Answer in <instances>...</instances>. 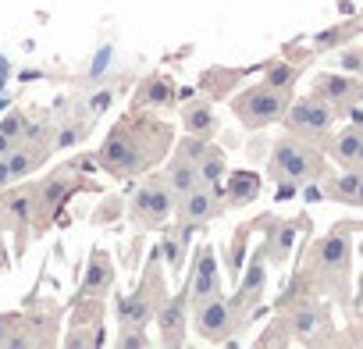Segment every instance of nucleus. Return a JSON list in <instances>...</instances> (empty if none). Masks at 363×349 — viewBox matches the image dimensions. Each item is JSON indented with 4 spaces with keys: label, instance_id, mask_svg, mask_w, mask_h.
Masks as SVG:
<instances>
[{
    "label": "nucleus",
    "instance_id": "9b49d317",
    "mask_svg": "<svg viewBox=\"0 0 363 349\" xmlns=\"http://www.w3.org/2000/svg\"><path fill=\"white\" fill-rule=\"evenodd\" d=\"M164 236H160V246H157V260H164V267H167V275H178L182 271V264H186V253H189V243H193V232H196V225H189V221H171V225H164L160 228Z\"/></svg>",
    "mask_w": 363,
    "mask_h": 349
},
{
    "label": "nucleus",
    "instance_id": "2f4dec72",
    "mask_svg": "<svg viewBox=\"0 0 363 349\" xmlns=\"http://www.w3.org/2000/svg\"><path fill=\"white\" fill-rule=\"evenodd\" d=\"M338 68L349 75H363V50H342L338 54Z\"/></svg>",
    "mask_w": 363,
    "mask_h": 349
},
{
    "label": "nucleus",
    "instance_id": "a878e982",
    "mask_svg": "<svg viewBox=\"0 0 363 349\" xmlns=\"http://www.w3.org/2000/svg\"><path fill=\"white\" fill-rule=\"evenodd\" d=\"M296 79H299L296 65H289V61H274V65L267 68V75H264V86H271V89H281V93H292Z\"/></svg>",
    "mask_w": 363,
    "mask_h": 349
},
{
    "label": "nucleus",
    "instance_id": "72a5a7b5",
    "mask_svg": "<svg viewBox=\"0 0 363 349\" xmlns=\"http://www.w3.org/2000/svg\"><path fill=\"white\" fill-rule=\"evenodd\" d=\"M15 179H11V167H8V157H0V193H4L8 186H11Z\"/></svg>",
    "mask_w": 363,
    "mask_h": 349
},
{
    "label": "nucleus",
    "instance_id": "bb28decb",
    "mask_svg": "<svg viewBox=\"0 0 363 349\" xmlns=\"http://www.w3.org/2000/svg\"><path fill=\"white\" fill-rule=\"evenodd\" d=\"M292 243H296V228H292V225H278V228L271 232V239H267V250H264V253H267L274 264H281V260L289 257Z\"/></svg>",
    "mask_w": 363,
    "mask_h": 349
},
{
    "label": "nucleus",
    "instance_id": "4be33fe9",
    "mask_svg": "<svg viewBox=\"0 0 363 349\" xmlns=\"http://www.w3.org/2000/svg\"><path fill=\"white\" fill-rule=\"evenodd\" d=\"M196 171H200V182H203V186H221V182H225V174H228V157L214 146V139L200 150Z\"/></svg>",
    "mask_w": 363,
    "mask_h": 349
},
{
    "label": "nucleus",
    "instance_id": "aec40b11",
    "mask_svg": "<svg viewBox=\"0 0 363 349\" xmlns=\"http://www.w3.org/2000/svg\"><path fill=\"white\" fill-rule=\"evenodd\" d=\"M68 193H72V189H68V179H65V174H50L43 186H36V218H43V221L36 225L40 232L50 225V218L57 214V207L65 204Z\"/></svg>",
    "mask_w": 363,
    "mask_h": 349
},
{
    "label": "nucleus",
    "instance_id": "e433bc0d",
    "mask_svg": "<svg viewBox=\"0 0 363 349\" xmlns=\"http://www.w3.org/2000/svg\"><path fill=\"white\" fill-rule=\"evenodd\" d=\"M352 167H363V143H359V153H356V164Z\"/></svg>",
    "mask_w": 363,
    "mask_h": 349
},
{
    "label": "nucleus",
    "instance_id": "20e7f679",
    "mask_svg": "<svg viewBox=\"0 0 363 349\" xmlns=\"http://www.w3.org/2000/svg\"><path fill=\"white\" fill-rule=\"evenodd\" d=\"M164 296H167L164 275H160L157 257H153V264L146 267V275L139 278V285H135L128 296H121V299L114 303L118 328H146V324L153 321V314H157V306H160Z\"/></svg>",
    "mask_w": 363,
    "mask_h": 349
},
{
    "label": "nucleus",
    "instance_id": "c756f323",
    "mask_svg": "<svg viewBox=\"0 0 363 349\" xmlns=\"http://www.w3.org/2000/svg\"><path fill=\"white\" fill-rule=\"evenodd\" d=\"M26 118H29V114H26L22 107H11L4 118H0V132L11 135V139L18 143V139H22V132H26Z\"/></svg>",
    "mask_w": 363,
    "mask_h": 349
},
{
    "label": "nucleus",
    "instance_id": "5701e85b",
    "mask_svg": "<svg viewBox=\"0 0 363 349\" xmlns=\"http://www.w3.org/2000/svg\"><path fill=\"white\" fill-rule=\"evenodd\" d=\"M313 260H317V267H324V271H345V264H349V243H345V236H328V239H320L317 250H313Z\"/></svg>",
    "mask_w": 363,
    "mask_h": 349
},
{
    "label": "nucleus",
    "instance_id": "c85d7f7f",
    "mask_svg": "<svg viewBox=\"0 0 363 349\" xmlns=\"http://www.w3.org/2000/svg\"><path fill=\"white\" fill-rule=\"evenodd\" d=\"M114 345H118V349H150L153 342H150L146 328H121L118 338H114Z\"/></svg>",
    "mask_w": 363,
    "mask_h": 349
},
{
    "label": "nucleus",
    "instance_id": "f257e3e1",
    "mask_svg": "<svg viewBox=\"0 0 363 349\" xmlns=\"http://www.w3.org/2000/svg\"><path fill=\"white\" fill-rule=\"evenodd\" d=\"M171 146H174L171 125H164L150 111L132 107L104 135V143L96 150V164L111 179H135V174H146L157 160H164Z\"/></svg>",
    "mask_w": 363,
    "mask_h": 349
},
{
    "label": "nucleus",
    "instance_id": "0eeeda50",
    "mask_svg": "<svg viewBox=\"0 0 363 349\" xmlns=\"http://www.w3.org/2000/svg\"><path fill=\"white\" fill-rule=\"evenodd\" d=\"M285 125L292 135L306 139V143H320L331 125H335V107L317 100V96H303V100H289L285 107Z\"/></svg>",
    "mask_w": 363,
    "mask_h": 349
},
{
    "label": "nucleus",
    "instance_id": "423d86ee",
    "mask_svg": "<svg viewBox=\"0 0 363 349\" xmlns=\"http://www.w3.org/2000/svg\"><path fill=\"white\" fill-rule=\"evenodd\" d=\"M289 93L281 89H271V86H250L242 89L239 96H232V114L246 125V128H267L274 121L285 118V107H289Z\"/></svg>",
    "mask_w": 363,
    "mask_h": 349
},
{
    "label": "nucleus",
    "instance_id": "2eb2a0df",
    "mask_svg": "<svg viewBox=\"0 0 363 349\" xmlns=\"http://www.w3.org/2000/svg\"><path fill=\"white\" fill-rule=\"evenodd\" d=\"M289 331L299 338V342H320L328 331H331V324H328V310L324 306H317V303H299L296 310H292V317H289Z\"/></svg>",
    "mask_w": 363,
    "mask_h": 349
},
{
    "label": "nucleus",
    "instance_id": "1a4fd4ad",
    "mask_svg": "<svg viewBox=\"0 0 363 349\" xmlns=\"http://www.w3.org/2000/svg\"><path fill=\"white\" fill-rule=\"evenodd\" d=\"M225 211V200H221V186H196L189 193H182L174 200V218L178 221H189V225H207L214 221L218 214Z\"/></svg>",
    "mask_w": 363,
    "mask_h": 349
},
{
    "label": "nucleus",
    "instance_id": "393cba45",
    "mask_svg": "<svg viewBox=\"0 0 363 349\" xmlns=\"http://www.w3.org/2000/svg\"><path fill=\"white\" fill-rule=\"evenodd\" d=\"M359 167H345V174H338V179L328 186V196L331 200H342V204H352L356 200V186H359Z\"/></svg>",
    "mask_w": 363,
    "mask_h": 349
},
{
    "label": "nucleus",
    "instance_id": "f3484780",
    "mask_svg": "<svg viewBox=\"0 0 363 349\" xmlns=\"http://www.w3.org/2000/svg\"><path fill=\"white\" fill-rule=\"evenodd\" d=\"M174 104V79L157 72V75H146L132 96V107L139 111H157V107H171Z\"/></svg>",
    "mask_w": 363,
    "mask_h": 349
},
{
    "label": "nucleus",
    "instance_id": "4468645a",
    "mask_svg": "<svg viewBox=\"0 0 363 349\" xmlns=\"http://www.w3.org/2000/svg\"><path fill=\"white\" fill-rule=\"evenodd\" d=\"M264 285H267V253L260 250V253H253V260L246 264V271H242V282H239V289H235V303L246 310V314H253L257 310V303L264 299Z\"/></svg>",
    "mask_w": 363,
    "mask_h": 349
},
{
    "label": "nucleus",
    "instance_id": "f704fd0d",
    "mask_svg": "<svg viewBox=\"0 0 363 349\" xmlns=\"http://www.w3.org/2000/svg\"><path fill=\"white\" fill-rule=\"evenodd\" d=\"M11 146H15V139L0 132V157H8V150H11Z\"/></svg>",
    "mask_w": 363,
    "mask_h": 349
},
{
    "label": "nucleus",
    "instance_id": "c9c22d12",
    "mask_svg": "<svg viewBox=\"0 0 363 349\" xmlns=\"http://www.w3.org/2000/svg\"><path fill=\"white\" fill-rule=\"evenodd\" d=\"M359 171H363V167H359ZM352 204L363 207V174H359V186H356V200H352Z\"/></svg>",
    "mask_w": 363,
    "mask_h": 349
},
{
    "label": "nucleus",
    "instance_id": "6e6552de",
    "mask_svg": "<svg viewBox=\"0 0 363 349\" xmlns=\"http://www.w3.org/2000/svg\"><path fill=\"white\" fill-rule=\"evenodd\" d=\"M189 314H193V306H189L186 285H182L174 296H164V299H160V306H157V314H153V324L160 328V345H171V349L186 345Z\"/></svg>",
    "mask_w": 363,
    "mask_h": 349
},
{
    "label": "nucleus",
    "instance_id": "cd10ccee",
    "mask_svg": "<svg viewBox=\"0 0 363 349\" xmlns=\"http://www.w3.org/2000/svg\"><path fill=\"white\" fill-rule=\"evenodd\" d=\"M104 328H100V321H93V324H75L72 328V335H65V345L68 349H79V345H100L104 342V335H100Z\"/></svg>",
    "mask_w": 363,
    "mask_h": 349
},
{
    "label": "nucleus",
    "instance_id": "ddd939ff",
    "mask_svg": "<svg viewBox=\"0 0 363 349\" xmlns=\"http://www.w3.org/2000/svg\"><path fill=\"white\" fill-rule=\"evenodd\" d=\"M313 96L324 100V104H331V107H349V104L363 100V82L352 79L349 72L345 75H317Z\"/></svg>",
    "mask_w": 363,
    "mask_h": 349
},
{
    "label": "nucleus",
    "instance_id": "6ab92c4d",
    "mask_svg": "<svg viewBox=\"0 0 363 349\" xmlns=\"http://www.w3.org/2000/svg\"><path fill=\"white\" fill-rule=\"evenodd\" d=\"M160 174H164V182H167V189H171L174 196L203 186V182H200V171H196V160L186 157V153H178V150L171 153V160H167V167H164Z\"/></svg>",
    "mask_w": 363,
    "mask_h": 349
},
{
    "label": "nucleus",
    "instance_id": "7c9ffc66",
    "mask_svg": "<svg viewBox=\"0 0 363 349\" xmlns=\"http://www.w3.org/2000/svg\"><path fill=\"white\" fill-rule=\"evenodd\" d=\"M107 104H114V89L107 86V89H100V93H93L89 100H86V114L89 118H96V114H104L107 111Z\"/></svg>",
    "mask_w": 363,
    "mask_h": 349
},
{
    "label": "nucleus",
    "instance_id": "9d476101",
    "mask_svg": "<svg viewBox=\"0 0 363 349\" xmlns=\"http://www.w3.org/2000/svg\"><path fill=\"white\" fill-rule=\"evenodd\" d=\"M186 292H189V306H200V303H207L211 296L221 292V267H218L214 246H200L196 250L193 271L186 278Z\"/></svg>",
    "mask_w": 363,
    "mask_h": 349
},
{
    "label": "nucleus",
    "instance_id": "39448f33",
    "mask_svg": "<svg viewBox=\"0 0 363 349\" xmlns=\"http://www.w3.org/2000/svg\"><path fill=\"white\" fill-rule=\"evenodd\" d=\"M193 324H196V335L203 338V342H232L239 331H242V324H246V310L232 299V296H225V292H218V296H211L207 303H200V306H193Z\"/></svg>",
    "mask_w": 363,
    "mask_h": 349
},
{
    "label": "nucleus",
    "instance_id": "473e14b6",
    "mask_svg": "<svg viewBox=\"0 0 363 349\" xmlns=\"http://www.w3.org/2000/svg\"><path fill=\"white\" fill-rule=\"evenodd\" d=\"M242 243H246V228H239L235 232V246H232V257H228V264H232V271L242 264Z\"/></svg>",
    "mask_w": 363,
    "mask_h": 349
},
{
    "label": "nucleus",
    "instance_id": "dca6fc26",
    "mask_svg": "<svg viewBox=\"0 0 363 349\" xmlns=\"http://www.w3.org/2000/svg\"><path fill=\"white\" fill-rule=\"evenodd\" d=\"M111 285H114V260H111V253L93 250V253H89V267H86L82 285H79V296H86V299H104V296L111 292Z\"/></svg>",
    "mask_w": 363,
    "mask_h": 349
},
{
    "label": "nucleus",
    "instance_id": "f03ea898",
    "mask_svg": "<svg viewBox=\"0 0 363 349\" xmlns=\"http://www.w3.org/2000/svg\"><path fill=\"white\" fill-rule=\"evenodd\" d=\"M174 193L167 189L164 174H146L128 200V218L139 232H160L174 221Z\"/></svg>",
    "mask_w": 363,
    "mask_h": 349
},
{
    "label": "nucleus",
    "instance_id": "b1692460",
    "mask_svg": "<svg viewBox=\"0 0 363 349\" xmlns=\"http://www.w3.org/2000/svg\"><path fill=\"white\" fill-rule=\"evenodd\" d=\"M359 143H363V128H359V125H349V128H342V132L331 139V157H335L342 167H352V164H356V153H359Z\"/></svg>",
    "mask_w": 363,
    "mask_h": 349
},
{
    "label": "nucleus",
    "instance_id": "412c9836",
    "mask_svg": "<svg viewBox=\"0 0 363 349\" xmlns=\"http://www.w3.org/2000/svg\"><path fill=\"white\" fill-rule=\"evenodd\" d=\"M257 196H260V179H257L253 171H232L228 182H225V189H221L225 207H246V204H253Z\"/></svg>",
    "mask_w": 363,
    "mask_h": 349
},
{
    "label": "nucleus",
    "instance_id": "7ed1b4c3",
    "mask_svg": "<svg viewBox=\"0 0 363 349\" xmlns=\"http://www.w3.org/2000/svg\"><path fill=\"white\" fill-rule=\"evenodd\" d=\"M320 171H324V160L313 150V143H306L299 135H285V139L274 143V150H271V174L278 182L303 186V182L320 179Z\"/></svg>",
    "mask_w": 363,
    "mask_h": 349
},
{
    "label": "nucleus",
    "instance_id": "a211bd4d",
    "mask_svg": "<svg viewBox=\"0 0 363 349\" xmlns=\"http://www.w3.org/2000/svg\"><path fill=\"white\" fill-rule=\"evenodd\" d=\"M182 128H186L189 135H200V139H214L218 114H214V107H211L207 96H196L189 104H182Z\"/></svg>",
    "mask_w": 363,
    "mask_h": 349
},
{
    "label": "nucleus",
    "instance_id": "f8f14e48",
    "mask_svg": "<svg viewBox=\"0 0 363 349\" xmlns=\"http://www.w3.org/2000/svg\"><path fill=\"white\" fill-rule=\"evenodd\" d=\"M0 207H4V221L15 228L18 243H26V232L36 218V186L26 189H4L0 193Z\"/></svg>",
    "mask_w": 363,
    "mask_h": 349
}]
</instances>
